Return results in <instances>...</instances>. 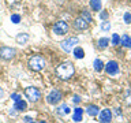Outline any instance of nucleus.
I'll return each instance as SVG.
<instances>
[{
	"instance_id": "obj_1",
	"label": "nucleus",
	"mask_w": 131,
	"mask_h": 123,
	"mask_svg": "<svg viewBox=\"0 0 131 123\" xmlns=\"http://www.w3.org/2000/svg\"><path fill=\"white\" fill-rule=\"evenodd\" d=\"M74 71H75V70H74V66H72V63H70V61H64V63H61L56 67L57 77H59L60 79H64V81L70 79V78L74 75Z\"/></svg>"
},
{
	"instance_id": "obj_2",
	"label": "nucleus",
	"mask_w": 131,
	"mask_h": 123,
	"mask_svg": "<svg viewBox=\"0 0 131 123\" xmlns=\"http://www.w3.org/2000/svg\"><path fill=\"white\" fill-rule=\"evenodd\" d=\"M29 67L33 71H41L45 67V59L41 55H34L29 59Z\"/></svg>"
},
{
	"instance_id": "obj_3",
	"label": "nucleus",
	"mask_w": 131,
	"mask_h": 123,
	"mask_svg": "<svg viewBox=\"0 0 131 123\" xmlns=\"http://www.w3.org/2000/svg\"><path fill=\"white\" fill-rule=\"evenodd\" d=\"M25 94H26V97H27L31 102H36V101H38L40 98H41L40 90L37 89V88H33V86H29V88L25 89Z\"/></svg>"
},
{
	"instance_id": "obj_4",
	"label": "nucleus",
	"mask_w": 131,
	"mask_h": 123,
	"mask_svg": "<svg viewBox=\"0 0 131 123\" xmlns=\"http://www.w3.org/2000/svg\"><path fill=\"white\" fill-rule=\"evenodd\" d=\"M77 44H78V38H77V37H70V38L64 40L63 43H61V49L68 53V52L72 51V48L75 47Z\"/></svg>"
},
{
	"instance_id": "obj_5",
	"label": "nucleus",
	"mask_w": 131,
	"mask_h": 123,
	"mask_svg": "<svg viewBox=\"0 0 131 123\" xmlns=\"http://www.w3.org/2000/svg\"><path fill=\"white\" fill-rule=\"evenodd\" d=\"M67 30H68V25H67V22H64V20H59V22H56L55 26H53V33H56L57 36L66 34Z\"/></svg>"
},
{
	"instance_id": "obj_6",
	"label": "nucleus",
	"mask_w": 131,
	"mask_h": 123,
	"mask_svg": "<svg viewBox=\"0 0 131 123\" xmlns=\"http://www.w3.org/2000/svg\"><path fill=\"white\" fill-rule=\"evenodd\" d=\"M61 98H63V96H61V93L59 92V90H52V92L48 94L47 101L49 102V104L55 105V104H59V102L61 101Z\"/></svg>"
},
{
	"instance_id": "obj_7",
	"label": "nucleus",
	"mask_w": 131,
	"mask_h": 123,
	"mask_svg": "<svg viewBox=\"0 0 131 123\" xmlns=\"http://www.w3.org/2000/svg\"><path fill=\"white\" fill-rule=\"evenodd\" d=\"M15 56V49L11 47H2L0 48V57L4 60H11Z\"/></svg>"
},
{
	"instance_id": "obj_8",
	"label": "nucleus",
	"mask_w": 131,
	"mask_h": 123,
	"mask_svg": "<svg viewBox=\"0 0 131 123\" xmlns=\"http://www.w3.org/2000/svg\"><path fill=\"white\" fill-rule=\"evenodd\" d=\"M98 120H100V123H111V120H112V111L108 108L102 109L100 115H98Z\"/></svg>"
},
{
	"instance_id": "obj_9",
	"label": "nucleus",
	"mask_w": 131,
	"mask_h": 123,
	"mask_svg": "<svg viewBox=\"0 0 131 123\" xmlns=\"http://www.w3.org/2000/svg\"><path fill=\"white\" fill-rule=\"evenodd\" d=\"M105 71H106V74H109V75H115V74H117L119 73V64H117V61L111 60L109 63L105 66Z\"/></svg>"
},
{
	"instance_id": "obj_10",
	"label": "nucleus",
	"mask_w": 131,
	"mask_h": 123,
	"mask_svg": "<svg viewBox=\"0 0 131 123\" xmlns=\"http://www.w3.org/2000/svg\"><path fill=\"white\" fill-rule=\"evenodd\" d=\"M88 26H89V20H86L82 16H79V18H77L74 20V27L78 29V30H85V29H88Z\"/></svg>"
},
{
	"instance_id": "obj_11",
	"label": "nucleus",
	"mask_w": 131,
	"mask_h": 123,
	"mask_svg": "<svg viewBox=\"0 0 131 123\" xmlns=\"http://www.w3.org/2000/svg\"><path fill=\"white\" fill-rule=\"evenodd\" d=\"M86 114L89 115V116H97L98 115V107L97 105H88V108H86Z\"/></svg>"
},
{
	"instance_id": "obj_12",
	"label": "nucleus",
	"mask_w": 131,
	"mask_h": 123,
	"mask_svg": "<svg viewBox=\"0 0 131 123\" xmlns=\"http://www.w3.org/2000/svg\"><path fill=\"white\" fill-rule=\"evenodd\" d=\"M120 44L126 48H131V36L128 34H123L120 38Z\"/></svg>"
},
{
	"instance_id": "obj_13",
	"label": "nucleus",
	"mask_w": 131,
	"mask_h": 123,
	"mask_svg": "<svg viewBox=\"0 0 131 123\" xmlns=\"http://www.w3.org/2000/svg\"><path fill=\"white\" fill-rule=\"evenodd\" d=\"M57 114L60 115V116H66V115L70 114V108L67 104H61L59 108H57Z\"/></svg>"
},
{
	"instance_id": "obj_14",
	"label": "nucleus",
	"mask_w": 131,
	"mask_h": 123,
	"mask_svg": "<svg viewBox=\"0 0 131 123\" xmlns=\"http://www.w3.org/2000/svg\"><path fill=\"white\" fill-rule=\"evenodd\" d=\"M27 40H29V34H26V33H19L16 36V43L18 44H26Z\"/></svg>"
},
{
	"instance_id": "obj_15",
	"label": "nucleus",
	"mask_w": 131,
	"mask_h": 123,
	"mask_svg": "<svg viewBox=\"0 0 131 123\" xmlns=\"http://www.w3.org/2000/svg\"><path fill=\"white\" fill-rule=\"evenodd\" d=\"M82 114H83V109L82 108H75L74 109V116H72V119L75 122H81L82 120Z\"/></svg>"
},
{
	"instance_id": "obj_16",
	"label": "nucleus",
	"mask_w": 131,
	"mask_h": 123,
	"mask_svg": "<svg viewBox=\"0 0 131 123\" xmlns=\"http://www.w3.org/2000/svg\"><path fill=\"white\" fill-rule=\"evenodd\" d=\"M26 108H27V104H26V101H23V100L16 101L15 105H14V109H16V111H25Z\"/></svg>"
},
{
	"instance_id": "obj_17",
	"label": "nucleus",
	"mask_w": 131,
	"mask_h": 123,
	"mask_svg": "<svg viewBox=\"0 0 131 123\" xmlns=\"http://www.w3.org/2000/svg\"><path fill=\"white\" fill-rule=\"evenodd\" d=\"M90 7H92L94 11H100L101 7H102L101 0H90Z\"/></svg>"
},
{
	"instance_id": "obj_18",
	"label": "nucleus",
	"mask_w": 131,
	"mask_h": 123,
	"mask_svg": "<svg viewBox=\"0 0 131 123\" xmlns=\"http://www.w3.org/2000/svg\"><path fill=\"white\" fill-rule=\"evenodd\" d=\"M93 66H94V70H96V71H98V73H100L101 70L104 68V63H102L100 59H96V60H94Z\"/></svg>"
},
{
	"instance_id": "obj_19",
	"label": "nucleus",
	"mask_w": 131,
	"mask_h": 123,
	"mask_svg": "<svg viewBox=\"0 0 131 123\" xmlns=\"http://www.w3.org/2000/svg\"><path fill=\"white\" fill-rule=\"evenodd\" d=\"M108 44H109V40L106 38V37H102V38H100V40H98V47H100V48H102V49L108 47Z\"/></svg>"
},
{
	"instance_id": "obj_20",
	"label": "nucleus",
	"mask_w": 131,
	"mask_h": 123,
	"mask_svg": "<svg viewBox=\"0 0 131 123\" xmlns=\"http://www.w3.org/2000/svg\"><path fill=\"white\" fill-rule=\"evenodd\" d=\"M74 56L77 57V59H83L85 56V52L82 48H75V51H74Z\"/></svg>"
},
{
	"instance_id": "obj_21",
	"label": "nucleus",
	"mask_w": 131,
	"mask_h": 123,
	"mask_svg": "<svg viewBox=\"0 0 131 123\" xmlns=\"http://www.w3.org/2000/svg\"><path fill=\"white\" fill-rule=\"evenodd\" d=\"M112 44L113 45H119V44H120V36L116 34V33L112 36Z\"/></svg>"
},
{
	"instance_id": "obj_22",
	"label": "nucleus",
	"mask_w": 131,
	"mask_h": 123,
	"mask_svg": "<svg viewBox=\"0 0 131 123\" xmlns=\"http://www.w3.org/2000/svg\"><path fill=\"white\" fill-rule=\"evenodd\" d=\"M109 29H111V23L108 22V20H104V22L101 23V30L106 32V30H109Z\"/></svg>"
},
{
	"instance_id": "obj_23",
	"label": "nucleus",
	"mask_w": 131,
	"mask_h": 123,
	"mask_svg": "<svg viewBox=\"0 0 131 123\" xmlns=\"http://www.w3.org/2000/svg\"><path fill=\"white\" fill-rule=\"evenodd\" d=\"M11 22H12V23H19V22H20V16H19L18 14L11 15Z\"/></svg>"
},
{
	"instance_id": "obj_24",
	"label": "nucleus",
	"mask_w": 131,
	"mask_h": 123,
	"mask_svg": "<svg viewBox=\"0 0 131 123\" xmlns=\"http://www.w3.org/2000/svg\"><path fill=\"white\" fill-rule=\"evenodd\" d=\"M82 18H85L86 20H89V22H90V20H92V16H90V14H89V12L88 11H83V12H82Z\"/></svg>"
},
{
	"instance_id": "obj_25",
	"label": "nucleus",
	"mask_w": 131,
	"mask_h": 123,
	"mask_svg": "<svg viewBox=\"0 0 131 123\" xmlns=\"http://www.w3.org/2000/svg\"><path fill=\"white\" fill-rule=\"evenodd\" d=\"M124 22L126 23H131V14H130V12H126V14H124Z\"/></svg>"
},
{
	"instance_id": "obj_26",
	"label": "nucleus",
	"mask_w": 131,
	"mask_h": 123,
	"mask_svg": "<svg viewBox=\"0 0 131 123\" xmlns=\"http://www.w3.org/2000/svg\"><path fill=\"white\" fill-rule=\"evenodd\" d=\"M11 98H12V100H14L15 102H16V101H19V100H22L18 93H12V94H11Z\"/></svg>"
},
{
	"instance_id": "obj_27",
	"label": "nucleus",
	"mask_w": 131,
	"mask_h": 123,
	"mask_svg": "<svg viewBox=\"0 0 131 123\" xmlns=\"http://www.w3.org/2000/svg\"><path fill=\"white\" fill-rule=\"evenodd\" d=\"M100 16H101V19H106V18H108V12H106V11H102L101 14H100Z\"/></svg>"
},
{
	"instance_id": "obj_28",
	"label": "nucleus",
	"mask_w": 131,
	"mask_h": 123,
	"mask_svg": "<svg viewBox=\"0 0 131 123\" xmlns=\"http://www.w3.org/2000/svg\"><path fill=\"white\" fill-rule=\"evenodd\" d=\"M72 101L75 102V104H78V102H81V97H79V96H74Z\"/></svg>"
},
{
	"instance_id": "obj_29",
	"label": "nucleus",
	"mask_w": 131,
	"mask_h": 123,
	"mask_svg": "<svg viewBox=\"0 0 131 123\" xmlns=\"http://www.w3.org/2000/svg\"><path fill=\"white\" fill-rule=\"evenodd\" d=\"M23 122H25V123H30V122H33V120H31L30 116H26V118L23 119Z\"/></svg>"
},
{
	"instance_id": "obj_30",
	"label": "nucleus",
	"mask_w": 131,
	"mask_h": 123,
	"mask_svg": "<svg viewBox=\"0 0 131 123\" xmlns=\"http://www.w3.org/2000/svg\"><path fill=\"white\" fill-rule=\"evenodd\" d=\"M3 94H4V92H3V89H0V98L3 97Z\"/></svg>"
},
{
	"instance_id": "obj_31",
	"label": "nucleus",
	"mask_w": 131,
	"mask_h": 123,
	"mask_svg": "<svg viewBox=\"0 0 131 123\" xmlns=\"http://www.w3.org/2000/svg\"><path fill=\"white\" fill-rule=\"evenodd\" d=\"M41 123H45V122H41Z\"/></svg>"
},
{
	"instance_id": "obj_32",
	"label": "nucleus",
	"mask_w": 131,
	"mask_h": 123,
	"mask_svg": "<svg viewBox=\"0 0 131 123\" xmlns=\"http://www.w3.org/2000/svg\"><path fill=\"white\" fill-rule=\"evenodd\" d=\"M30 123H34V122H30Z\"/></svg>"
},
{
	"instance_id": "obj_33",
	"label": "nucleus",
	"mask_w": 131,
	"mask_h": 123,
	"mask_svg": "<svg viewBox=\"0 0 131 123\" xmlns=\"http://www.w3.org/2000/svg\"><path fill=\"white\" fill-rule=\"evenodd\" d=\"M0 19H2V18H0Z\"/></svg>"
}]
</instances>
